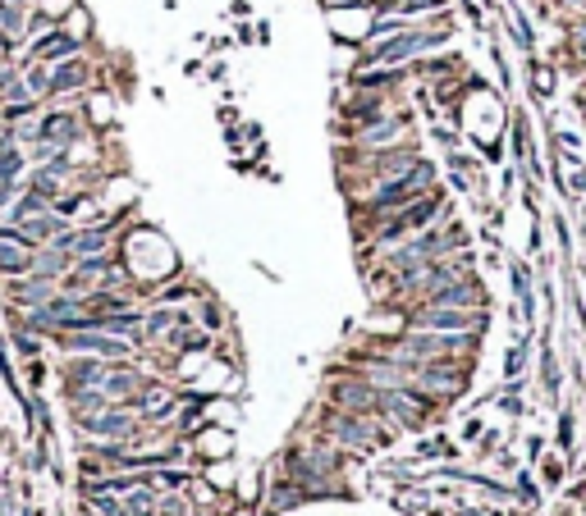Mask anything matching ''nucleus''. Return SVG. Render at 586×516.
<instances>
[{"instance_id": "1", "label": "nucleus", "mask_w": 586, "mask_h": 516, "mask_svg": "<svg viewBox=\"0 0 586 516\" xmlns=\"http://www.w3.org/2000/svg\"><path fill=\"white\" fill-rule=\"evenodd\" d=\"M435 46H445V33H385L371 51H367V60L371 65H399V60H413V56H422V51H435Z\"/></svg>"}, {"instance_id": "2", "label": "nucleus", "mask_w": 586, "mask_h": 516, "mask_svg": "<svg viewBox=\"0 0 586 516\" xmlns=\"http://www.w3.org/2000/svg\"><path fill=\"white\" fill-rule=\"evenodd\" d=\"M431 174H435V170H431L426 160L408 165V170H403L399 179H390V183H385V188L376 192V206H381V211H394V206L413 201L417 192H426V188H431Z\"/></svg>"}, {"instance_id": "3", "label": "nucleus", "mask_w": 586, "mask_h": 516, "mask_svg": "<svg viewBox=\"0 0 586 516\" xmlns=\"http://www.w3.org/2000/svg\"><path fill=\"white\" fill-rule=\"evenodd\" d=\"M481 311H467V306H431V311H422V325L426 329H454V334H472V329H481Z\"/></svg>"}, {"instance_id": "4", "label": "nucleus", "mask_w": 586, "mask_h": 516, "mask_svg": "<svg viewBox=\"0 0 586 516\" xmlns=\"http://www.w3.org/2000/svg\"><path fill=\"white\" fill-rule=\"evenodd\" d=\"M74 138H78V119H74V115H65V110H60V115H47V119H42V129H37V142H47V147H56V151H60V147H69Z\"/></svg>"}, {"instance_id": "5", "label": "nucleus", "mask_w": 586, "mask_h": 516, "mask_svg": "<svg viewBox=\"0 0 586 516\" xmlns=\"http://www.w3.org/2000/svg\"><path fill=\"white\" fill-rule=\"evenodd\" d=\"M435 211H440V197H426V201H413L390 229H385V238H399L403 229H422V224H431L435 220Z\"/></svg>"}, {"instance_id": "6", "label": "nucleus", "mask_w": 586, "mask_h": 516, "mask_svg": "<svg viewBox=\"0 0 586 516\" xmlns=\"http://www.w3.org/2000/svg\"><path fill=\"white\" fill-rule=\"evenodd\" d=\"M51 297H56V279H47V274H33V279L10 288V302H19V306H42Z\"/></svg>"}, {"instance_id": "7", "label": "nucleus", "mask_w": 586, "mask_h": 516, "mask_svg": "<svg viewBox=\"0 0 586 516\" xmlns=\"http://www.w3.org/2000/svg\"><path fill=\"white\" fill-rule=\"evenodd\" d=\"M88 83V65L83 60H60L56 69H47V92H69Z\"/></svg>"}, {"instance_id": "8", "label": "nucleus", "mask_w": 586, "mask_h": 516, "mask_svg": "<svg viewBox=\"0 0 586 516\" xmlns=\"http://www.w3.org/2000/svg\"><path fill=\"white\" fill-rule=\"evenodd\" d=\"M78 37H65V33H51V37H42L37 46H33V56L37 60H74L78 56Z\"/></svg>"}, {"instance_id": "9", "label": "nucleus", "mask_w": 586, "mask_h": 516, "mask_svg": "<svg viewBox=\"0 0 586 516\" xmlns=\"http://www.w3.org/2000/svg\"><path fill=\"white\" fill-rule=\"evenodd\" d=\"M28 24V0H0V33L19 37Z\"/></svg>"}, {"instance_id": "10", "label": "nucleus", "mask_w": 586, "mask_h": 516, "mask_svg": "<svg viewBox=\"0 0 586 516\" xmlns=\"http://www.w3.org/2000/svg\"><path fill=\"white\" fill-rule=\"evenodd\" d=\"M476 302V288L472 284H449L435 293V306H472Z\"/></svg>"}, {"instance_id": "11", "label": "nucleus", "mask_w": 586, "mask_h": 516, "mask_svg": "<svg viewBox=\"0 0 586 516\" xmlns=\"http://www.w3.org/2000/svg\"><path fill=\"white\" fill-rule=\"evenodd\" d=\"M74 347H92V352H106V356H120L124 352V343L120 338H106V334H78V338H69Z\"/></svg>"}, {"instance_id": "12", "label": "nucleus", "mask_w": 586, "mask_h": 516, "mask_svg": "<svg viewBox=\"0 0 586 516\" xmlns=\"http://www.w3.org/2000/svg\"><path fill=\"white\" fill-rule=\"evenodd\" d=\"M385 10H399V15H417V10H440L445 0H376Z\"/></svg>"}, {"instance_id": "13", "label": "nucleus", "mask_w": 586, "mask_h": 516, "mask_svg": "<svg viewBox=\"0 0 586 516\" xmlns=\"http://www.w3.org/2000/svg\"><path fill=\"white\" fill-rule=\"evenodd\" d=\"M92 429H101V434H124V429H129V420H124V416H106V420H97Z\"/></svg>"}, {"instance_id": "14", "label": "nucleus", "mask_w": 586, "mask_h": 516, "mask_svg": "<svg viewBox=\"0 0 586 516\" xmlns=\"http://www.w3.org/2000/svg\"><path fill=\"white\" fill-rule=\"evenodd\" d=\"M10 42H15L10 33H0V65H5V60H10Z\"/></svg>"}]
</instances>
